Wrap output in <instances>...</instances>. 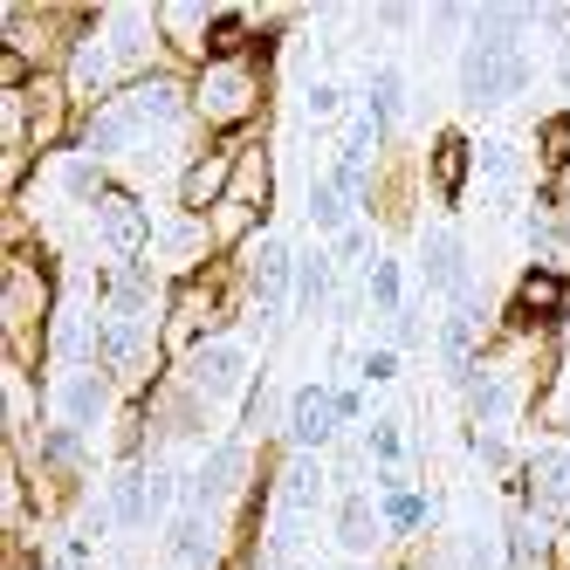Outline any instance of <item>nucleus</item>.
I'll list each match as a JSON object with an SVG mask.
<instances>
[{
	"mask_svg": "<svg viewBox=\"0 0 570 570\" xmlns=\"http://www.w3.org/2000/svg\"><path fill=\"white\" fill-rule=\"evenodd\" d=\"M399 296H405L399 262H379V268H372V303H379V309H399Z\"/></svg>",
	"mask_w": 570,
	"mask_h": 570,
	"instance_id": "393cba45",
	"label": "nucleus"
},
{
	"mask_svg": "<svg viewBox=\"0 0 570 570\" xmlns=\"http://www.w3.org/2000/svg\"><path fill=\"white\" fill-rule=\"evenodd\" d=\"M145 502H151V488H145L138 474H117V488H110V509L125 515V522H138V515H145Z\"/></svg>",
	"mask_w": 570,
	"mask_h": 570,
	"instance_id": "412c9836",
	"label": "nucleus"
},
{
	"mask_svg": "<svg viewBox=\"0 0 570 570\" xmlns=\"http://www.w3.org/2000/svg\"><path fill=\"white\" fill-rule=\"evenodd\" d=\"M303 309H316L323 296H331V262H323V255H303Z\"/></svg>",
	"mask_w": 570,
	"mask_h": 570,
	"instance_id": "b1692460",
	"label": "nucleus"
},
{
	"mask_svg": "<svg viewBox=\"0 0 570 570\" xmlns=\"http://www.w3.org/2000/svg\"><path fill=\"white\" fill-rule=\"evenodd\" d=\"M474 570H488V563H474Z\"/></svg>",
	"mask_w": 570,
	"mask_h": 570,
	"instance_id": "72a5a7b5",
	"label": "nucleus"
},
{
	"mask_svg": "<svg viewBox=\"0 0 570 570\" xmlns=\"http://www.w3.org/2000/svg\"><path fill=\"white\" fill-rule=\"evenodd\" d=\"M543 563H550V570H570V522L550 537V557H543Z\"/></svg>",
	"mask_w": 570,
	"mask_h": 570,
	"instance_id": "2f4dec72",
	"label": "nucleus"
},
{
	"mask_svg": "<svg viewBox=\"0 0 570 570\" xmlns=\"http://www.w3.org/2000/svg\"><path fill=\"white\" fill-rule=\"evenodd\" d=\"M413 207H420L413 166H405V158H392V166L379 173V214H385V227H405V220H413Z\"/></svg>",
	"mask_w": 570,
	"mask_h": 570,
	"instance_id": "9d476101",
	"label": "nucleus"
},
{
	"mask_svg": "<svg viewBox=\"0 0 570 570\" xmlns=\"http://www.w3.org/2000/svg\"><path fill=\"white\" fill-rule=\"evenodd\" d=\"M158 14V35L186 56V62H199L207 69V42H214V21H220V8H151Z\"/></svg>",
	"mask_w": 570,
	"mask_h": 570,
	"instance_id": "6e6552de",
	"label": "nucleus"
},
{
	"mask_svg": "<svg viewBox=\"0 0 570 570\" xmlns=\"http://www.w3.org/2000/svg\"><path fill=\"white\" fill-rule=\"evenodd\" d=\"M62 413H69L76 426H90V420L104 413V385H97L90 372H62Z\"/></svg>",
	"mask_w": 570,
	"mask_h": 570,
	"instance_id": "4468645a",
	"label": "nucleus"
},
{
	"mask_svg": "<svg viewBox=\"0 0 570 570\" xmlns=\"http://www.w3.org/2000/svg\"><path fill=\"white\" fill-rule=\"evenodd\" d=\"M399 97H405V90H399V76H379V90H372V125H379V131L392 125V110H399Z\"/></svg>",
	"mask_w": 570,
	"mask_h": 570,
	"instance_id": "cd10ccee",
	"label": "nucleus"
},
{
	"mask_svg": "<svg viewBox=\"0 0 570 570\" xmlns=\"http://www.w3.org/2000/svg\"><path fill=\"white\" fill-rule=\"evenodd\" d=\"M97 234H104V248L110 255H145V240H151V227H145V207L131 193H104L97 199Z\"/></svg>",
	"mask_w": 570,
	"mask_h": 570,
	"instance_id": "423d86ee",
	"label": "nucleus"
},
{
	"mask_svg": "<svg viewBox=\"0 0 570 570\" xmlns=\"http://www.w3.org/2000/svg\"><path fill=\"white\" fill-rule=\"evenodd\" d=\"M255 104H262L255 56L248 62H207L193 76V110L207 117V125H240V117H255Z\"/></svg>",
	"mask_w": 570,
	"mask_h": 570,
	"instance_id": "7ed1b4c3",
	"label": "nucleus"
},
{
	"mask_svg": "<svg viewBox=\"0 0 570 570\" xmlns=\"http://www.w3.org/2000/svg\"><path fill=\"white\" fill-rule=\"evenodd\" d=\"M337 426V392H296V405H289V433L303 440V446H316L323 433H331Z\"/></svg>",
	"mask_w": 570,
	"mask_h": 570,
	"instance_id": "9b49d317",
	"label": "nucleus"
},
{
	"mask_svg": "<svg viewBox=\"0 0 570 570\" xmlns=\"http://www.w3.org/2000/svg\"><path fill=\"white\" fill-rule=\"evenodd\" d=\"M138 440H145V420H138V413H125V420H117V446H125V454H131Z\"/></svg>",
	"mask_w": 570,
	"mask_h": 570,
	"instance_id": "473e14b6",
	"label": "nucleus"
},
{
	"mask_svg": "<svg viewBox=\"0 0 570 570\" xmlns=\"http://www.w3.org/2000/svg\"><path fill=\"white\" fill-rule=\"evenodd\" d=\"M0 309H8V337L14 331H42V323H49V275H42V262H35V255H8Z\"/></svg>",
	"mask_w": 570,
	"mask_h": 570,
	"instance_id": "20e7f679",
	"label": "nucleus"
},
{
	"mask_svg": "<svg viewBox=\"0 0 570 570\" xmlns=\"http://www.w3.org/2000/svg\"><path fill=\"white\" fill-rule=\"evenodd\" d=\"M21 117H28V145L62 138V117H69V76H56V69L35 76V83H28V104H21Z\"/></svg>",
	"mask_w": 570,
	"mask_h": 570,
	"instance_id": "0eeeda50",
	"label": "nucleus"
},
{
	"mask_svg": "<svg viewBox=\"0 0 570 570\" xmlns=\"http://www.w3.org/2000/svg\"><path fill=\"white\" fill-rule=\"evenodd\" d=\"M316 227H331V234L344 227V199H337V186H323V193H316Z\"/></svg>",
	"mask_w": 570,
	"mask_h": 570,
	"instance_id": "c756f323",
	"label": "nucleus"
},
{
	"mask_svg": "<svg viewBox=\"0 0 570 570\" xmlns=\"http://www.w3.org/2000/svg\"><path fill=\"white\" fill-rule=\"evenodd\" d=\"M227 289H234V262H207L186 289L179 303L166 309V323H158V344L166 351H199L214 331H220V316H227Z\"/></svg>",
	"mask_w": 570,
	"mask_h": 570,
	"instance_id": "f257e3e1",
	"label": "nucleus"
},
{
	"mask_svg": "<svg viewBox=\"0 0 570 570\" xmlns=\"http://www.w3.org/2000/svg\"><path fill=\"white\" fill-rule=\"evenodd\" d=\"M337 537H344V550H372V543H379V522H372V509H364V502H344V515H337Z\"/></svg>",
	"mask_w": 570,
	"mask_h": 570,
	"instance_id": "a211bd4d",
	"label": "nucleus"
},
{
	"mask_svg": "<svg viewBox=\"0 0 570 570\" xmlns=\"http://www.w3.org/2000/svg\"><path fill=\"white\" fill-rule=\"evenodd\" d=\"M268 199H275V158H268L262 138H248L234 151V186H227V207H220V240L255 234L268 220Z\"/></svg>",
	"mask_w": 570,
	"mask_h": 570,
	"instance_id": "f03ea898",
	"label": "nucleus"
},
{
	"mask_svg": "<svg viewBox=\"0 0 570 570\" xmlns=\"http://www.w3.org/2000/svg\"><path fill=\"white\" fill-rule=\"evenodd\" d=\"M56 351H62V364H83L90 357V316H62L56 323Z\"/></svg>",
	"mask_w": 570,
	"mask_h": 570,
	"instance_id": "aec40b11",
	"label": "nucleus"
},
{
	"mask_svg": "<svg viewBox=\"0 0 570 570\" xmlns=\"http://www.w3.org/2000/svg\"><path fill=\"white\" fill-rule=\"evenodd\" d=\"M282 495H289V509H316V495H323V474H316V461H289V474H282Z\"/></svg>",
	"mask_w": 570,
	"mask_h": 570,
	"instance_id": "dca6fc26",
	"label": "nucleus"
},
{
	"mask_svg": "<svg viewBox=\"0 0 570 570\" xmlns=\"http://www.w3.org/2000/svg\"><path fill=\"white\" fill-rule=\"evenodd\" d=\"M227 186H234V151H199L193 166L179 173V214L227 207Z\"/></svg>",
	"mask_w": 570,
	"mask_h": 570,
	"instance_id": "39448f33",
	"label": "nucleus"
},
{
	"mask_svg": "<svg viewBox=\"0 0 570 570\" xmlns=\"http://www.w3.org/2000/svg\"><path fill=\"white\" fill-rule=\"evenodd\" d=\"M385 522L399 529V537H413V529L426 522V495H413V488H392V495H385Z\"/></svg>",
	"mask_w": 570,
	"mask_h": 570,
	"instance_id": "f3484780",
	"label": "nucleus"
},
{
	"mask_svg": "<svg viewBox=\"0 0 570 570\" xmlns=\"http://www.w3.org/2000/svg\"><path fill=\"white\" fill-rule=\"evenodd\" d=\"M255 296H262V303H282V296H289V248H275V240H268L262 262H255Z\"/></svg>",
	"mask_w": 570,
	"mask_h": 570,
	"instance_id": "2eb2a0df",
	"label": "nucleus"
},
{
	"mask_svg": "<svg viewBox=\"0 0 570 570\" xmlns=\"http://www.w3.org/2000/svg\"><path fill=\"white\" fill-rule=\"evenodd\" d=\"M173 557H179V563H193V570L207 563V515H199V522H179V529H173Z\"/></svg>",
	"mask_w": 570,
	"mask_h": 570,
	"instance_id": "4be33fe9",
	"label": "nucleus"
},
{
	"mask_svg": "<svg viewBox=\"0 0 570 570\" xmlns=\"http://www.w3.org/2000/svg\"><path fill=\"white\" fill-rule=\"evenodd\" d=\"M468 166H474L468 138H461V131H446V138L433 145V179H440V193H446V199H454V193L468 186Z\"/></svg>",
	"mask_w": 570,
	"mask_h": 570,
	"instance_id": "f8f14e48",
	"label": "nucleus"
},
{
	"mask_svg": "<svg viewBox=\"0 0 570 570\" xmlns=\"http://www.w3.org/2000/svg\"><path fill=\"white\" fill-rule=\"evenodd\" d=\"M240 372H248V357H240L234 344H214V351H199V357H193V385H214V392H227Z\"/></svg>",
	"mask_w": 570,
	"mask_h": 570,
	"instance_id": "ddd939ff",
	"label": "nucleus"
},
{
	"mask_svg": "<svg viewBox=\"0 0 570 570\" xmlns=\"http://www.w3.org/2000/svg\"><path fill=\"white\" fill-rule=\"evenodd\" d=\"M158 255H166V262H193L199 255V227L173 220V234H158Z\"/></svg>",
	"mask_w": 570,
	"mask_h": 570,
	"instance_id": "a878e982",
	"label": "nucleus"
},
{
	"mask_svg": "<svg viewBox=\"0 0 570 570\" xmlns=\"http://www.w3.org/2000/svg\"><path fill=\"white\" fill-rule=\"evenodd\" d=\"M8 357L21 364V372H28V364H42V331H14L8 337Z\"/></svg>",
	"mask_w": 570,
	"mask_h": 570,
	"instance_id": "c85d7f7f",
	"label": "nucleus"
},
{
	"mask_svg": "<svg viewBox=\"0 0 570 570\" xmlns=\"http://www.w3.org/2000/svg\"><path fill=\"white\" fill-rule=\"evenodd\" d=\"M543 166H550V173H563V166H570V110L543 117Z\"/></svg>",
	"mask_w": 570,
	"mask_h": 570,
	"instance_id": "6ab92c4d",
	"label": "nucleus"
},
{
	"mask_svg": "<svg viewBox=\"0 0 570 570\" xmlns=\"http://www.w3.org/2000/svg\"><path fill=\"white\" fill-rule=\"evenodd\" d=\"M440 351H446V364H461V357L474 351V323H468V316H446V331H440Z\"/></svg>",
	"mask_w": 570,
	"mask_h": 570,
	"instance_id": "bb28decb",
	"label": "nucleus"
},
{
	"mask_svg": "<svg viewBox=\"0 0 570 570\" xmlns=\"http://www.w3.org/2000/svg\"><path fill=\"white\" fill-rule=\"evenodd\" d=\"M227 481H234V446H220V454L207 461V474H199V502L214 509V502L227 495Z\"/></svg>",
	"mask_w": 570,
	"mask_h": 570,
	"instance_id": "5701e85b",
	"label": "nucleus"
},
{
	"mask_svg": "<svg viewBox=\"0 0 570 570\" xmlns=\"http://www.w3.org/2000/svg\"><path fill=\"white\" fill-rule=\"evenodd\" d=\"M557 309H563V282H557V268H529V275L515 282L509 316H515V323H550Z\"/></svg>",
	"mask_w": 570,
	"mask_h": 570,
	"instance_id": "1a4fd4ad",
	"label": "nucleus"
},
{
	"mask_svg": "<svg viewBox=\"0 0 570 570\" xmlns=\"http://www.w3.org/2000/svg\"><path fill=\"white\" fill-rule=\"evenodd\" d=\"M372 454H379L385 468L399 461V426H392V420H379V426H372Z\"/></svg>",
	"mask_w": 570,
	"mask_h": 570,
	"instance_id": "7c9ffc66",
	"label": "nucleus"
}]
</instances>
